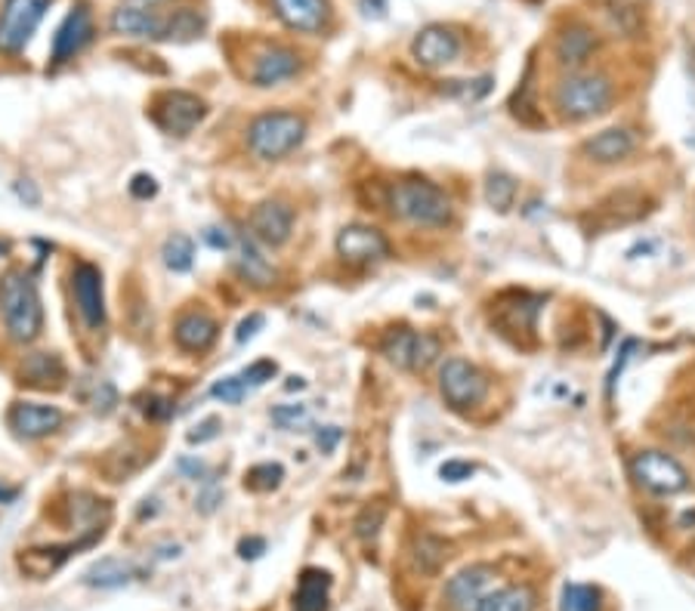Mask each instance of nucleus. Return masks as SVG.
<instances>
[{
	"label": "nucleus",
	"mask_w": 695,
	"mask_h": 611,
	"mask_svg": "<svg viewBox=\"0 0 695 611\" xmlns=\"http://www.w3.org/2000/svg\"><path fill=\"white\" fill-rule=\"evenodd\" d=\"M0 318L16 343H34L43 330V303L38 282L26 269L0 275Z\"/></svg>",
	"instance_id": "nucleus-1"
},
{
	"label": "nucleus",
	"mask_w": 695,
	"mask_h": 611,
	"mask_svg": "<svg viewBox=\"0 0 695 611\" xmlns=\"http://www.w3.org/2000/svg\"><path fill=\"white\" fill-rule=\"evenodd\" d=\"M211 396L226 401V405H239L244 396H248V386L242 384V377H223L211 386Z\"/></svg>",
	"instance_id": "nucleus-38"
},
{
	"label": "nucleus",
	"mask_w": 695,
	"mask_h": 611,
	"mask_svg": "<svg viewBox=\"0 0 695 611\" xmlns=\"http://www.w3.org/2000/svg\"><path fill=\"white\" fill-rule=\"evenodd\" d=\"M440 393L454 411H470L476 408L488 393V380L483 370L473 368L464 358H449L440 370Z\"/></svg>",
	"instance_id": "nucleus-7"
},
{
	"label": "nucleus",
	"mask_w": 695,
	"mask_h": 611,
	"mask_svg": "<svg viewBox=\"0 0 695 611\" xmlns=\"http://www.w3.org/2000/svg\"><path fill=\"white\" fill-rule=\"evenodd\" d=\"M300 72V57L288 47H270L263 50L254 62V72H251V81L256 86H275L282 81H291L294 74Z\"/></svg>",
	"instance_id": "nucleus-20"
},
{
	"label": "nucleus",
	"mask_w": 695,
	"mask_h": 611,
	"mask_svg": "<svg viewBox=\"0 0 695 611\" xmlns=\"http://www.w3.org/2000/svg\"><path fill=\"white\" fill-rule=\"evenodd\" d=\"M201 238H204V244L213 247V251H232V247H235V238L229 235L226 228H220V226L204 228V232H201Z\"/></svg>",
	"instance_id": "nucleus-42"
},
{
	"label": "nucleus",
	"mask_w": 695,
	"mask_h": 611,
	"mask_svg": "<svg viewBox=\"0 0 695 611\" xmlns=\"http://www.w3.org/2000/svg\"><path fill=\"white\" fill-rule=\"evenodd\" d=\"M7 424L19 439H43L66 424V414L57 405H38V401H16L7 411Z\"/></svg>",
	"instance_id": "nucleus-14"
},
{
	"label": "nucleus",
	"mask_w": 695,
	"mask_h": 611,
	"mask_svg": "<svg viewBox=\"0 0 695 611\" xmlns=\"http://www.w3.org/2000/svg\"><path fill=\"white\" fill-rule=\"evenodd\" d=\"M161 256H164V266L171 272H189L195 263V244L185 235H171L161 247Z\"/></svg>",
	"instance_id": "nucleus-30"
},
{
	"label": "nucleus",
	"mask_w": 695,
	"mask_h": 611,
	"mask_svg": "<svg viewBox=\"0 0 695 611\" xmlns=\"http://www.w3.org/2000/svg\"><path fill=\"white\" fill-rule=\"evenodd\" d=\"M216 500H220V491H216L213 485H208V491H204V495L195 500V507H199L201 512H213L216 510Z\"/></svg>",
	"instance_id": "nucleus-49"
},
{
	"label": "nucleus",
	"mask_w": 695,
	"mask_h": 611,
	"mask_svg": "<svg viewBox=\"0 0 695 611\" xmlns=\"http://www.w3.org/2000/svg\"><path fill=\"white\" fill-rule=\"evenodd\" d=\"M128 7H145V10H152L158 3H164V0H124Z\"/></svg>",
	"instance_id": "nucleus-51"
},
{
	"label": "nucleus",
	"mask_w": 695,
	"mask_h": 611,
	"mask_svg": "<svg viewBox=\"0 0 695 611\" xmlns=\"http://www.w3.org/2000/svg\"><path fill=\"white\" fill-rule=\"evenodd\" d=\"M114 405H118V393H114L112 384H105V380H102V384L97 386V396H93V411L112 414Z\"/></svg>",
	"instance_id": "nucleus-44"
},
{
	"label": "nucleus",
	"mask_w": 695,
	"mask_h": 611,
	"mask_svg": "<svg viewBox=\"0 0 695 611\" xmlns=\"http://www.w3.org/2000/svg\"><path fill=\"white\" fill-rule=\"evenodd\" d=\"M133 574H137V571L130 569L124 559H114L112 556V559H100L93 569L87 571L84 581L90 583V587H105V590H112V587H124Z\"/></svg>",
	"instance_id": "nucleus-27"
},
{
	"label": "nucleus",
	"mask_w": 695,
	"mask_h": 611,
	"mask_svg": "<svg viewBox=\"0 0 695 611\" xmlns=\"http://www.w3.org/2000/svg\"><path fill=\"white\" fill-rule=\"evenodd\" d=\"M140 411L145 414L149 420H155V424H164V420H171L173 414H177V408H173L171 398H164V396H145V398H142Z\"/></svg>",
	"instance_id": "nucleus-39"
},
{
	"label": "nucleus",
	"mask_w": 695,
	"mask_h": 611,
	"mask_svg": "<svg viewBox=\"0 0 695 611\" xmlns=\"http://www.w3.org/2000/svg\"><path fill=\"white\" fill-rule=\"evenodd\" d=\"M390 211L414 226L442 228L452 223V201L430 180H402L390 189Z\"/></svg>",
	"instance_id": "nucleus-2"
},
{
	"label": "nucleus",
	"mask_w": 695,
	"mask_h": 611,
	"mask_svg": "<svg viewBox=\"0 0 695 611\" xmlns=\"http://www.w3.org/2000/svg\"><path fill=\"white\" fill-rule=\"evenodd\" d=\"M383 519H386V503L374 500L369 507H362V512L355 516V534L362 540H374L381 534Z\"/></svg>",
	"instance_id": "nucleus-35"
},
{
	"label": "nucleus",
	"mask_w": 695,
	"mask_h": 611,
	"mask_svg": "<svg viewBox=\"0 0 695 611\" xmlns=\"http://www.w3.org/2000/svg\"><path fill=\"white\" fill-rule=\"evenodd\" d=\"M272 7L288 29L306 31V34L322 31L331 19L328 0H272Z\"/></svg>",
	"instance_id": "nucleus-17"
},
{
	"label": "nucleus",
	"mask_w": 695,
	"mask_h": 611,
	"mask_svg": "<svg viewBox=\"0 0 695 611\" xmlns=\"http://www.w3.org/2000/svg\"><path fill=\"white\" fill-rule=\"evenodd\" d=\"M53 0H3L0 7V53L19 57L34 38Z\"/></svg>",
	"instance_id": "nucleus-5"
},
{
	"label": "nucleus",
	"mask_w": 695,
	"mask_h": 611,
	"mask_svg": "<svg viewBox=\"0 0 695 611\" xmlns=\"http://www.w3.org/2000/svg\"><path fill=\"white\" fill-rule=\"evenodd\" d=\"M235 269L242 275L248 285L254 287H272L275 285V266H272L266 256L256 251V244L251 238H242V242L235 244Z\"/></svg>",
	"instance_id": "nucleus-22"
},
{
	"label": "nucleus",
	"mask_w": 695,
	"mask_h": 611,
	"mask_svg": "<svg viewBox=\"0 0 695 611\" xmlns=\"http://www.w3.org/2000/svg\"><path fill=\"white\" fill-rule=\"evenodd\" d=\"M275 374H279V365H275L272 358H260L254 365H248L239 377H242V384L248 386V389H256V386L270 384Z\"/></svg>",
	"instance_id": "nucleus-37"
},
{
	"label": "nucleus",
	"mask_w": 695,
	"mask_h": 611,
	"mask_svg": "<svg viewBox=\"0 0 695 611\" xmlns=\"http://www.w3.org/2000/svg\"><path fill=\"white\" fill-rule=\"evenodd\" d=\"M480 611H535V593L528 587H504L485 597Z\"/></svg>",
	"instance_id": "nucleus-28"
},
{
	"label": "nucleus",
	"mask_w": 695,
	"mask_h": 611,
	"mask_svg": "<svg viewBox=\"0 0 695 611\" xmlns=\"http://www.w3.org/2000/svg\"><path fill=\"white\" fill-rule=\"evenodd\" d=\"M102 528H93L90 534L78 540V543H69V547H43V550H26V553L19 556V566L22 571H29L31 578H50L53 571H59L66 566V559L71 553H78L81 547H90L93 540L100 538Z\"/></svg>",
	"instance_id": "nucleus-19"
},
{
	"label": "nucleus",
	"mask_w": 695,
	"mask_h": 611,
	"mask_svg": "<svg viewBox=\"0 0 695 611\" xmlns=\"http://www.w3.org/2000/svg\"><path fill=\"white\" fill-rule=\"evenodd\" d=\"M93 34H97V29H93V13H90V7H87V3L71 7L69 16L59 22L57 34H53L50 62H53V65H66V62H71V59L84 50L87 43L93 41Z\"/></svg>",
	"instance_id": "nucleus-11"
},
{
	"label": "nucleus",
	"mask_w": 695,
	"mask_h": 611,
	"mask_svg": "<svg viewBox=\"0 0 695 611\" xmlns=\"http://www.w3.org/2000/svg\"><path fill=\"white\" fill-rule=\"evenodd\" d=\"M22 384L38 386V389H57L66 384V365L57 353H31L22 361Z\"/></svg>",
	"instance_id": "nucleus-24"
},
{
	"label": "nucleus",
	"mask_w": 695,
	"mask_h": 611,
	"mask_svg": "<svg viewBox=\"0 0 695 611\" xmlns=\"http://www.w3.org/2000/svg\"><path fill=\"white\" fill-rule=\"evenodd\" d=\"M328 590H331V574L322 569H306L294 590V611H325Z\"/></svg>",
	"instance_id": "nucleus-25"
},
{
	"label": "nucleus",
	"mask_w": 695,
	"mask_h": 611,
	"mask_svg": "<svg viewBox=\"0 0 695 611\" xmlns=\"http://www.w3.org/2000/svg\"><path fill=\"white\" fill-rule=\"evenodd\" d=\"M383 356L402 370H426L440 358L442 346L433 334L412 330V327H393L381 343Z\"/></svg>",
	"instance_id": "nucleus-6"
},
{
	"label": "nucleus",
	"mask_w": 695,
	"mask_h": 611,
	"mask_svg": "<svg viewBox=\"0 0 695 611\" xmlns=\"http://www.w3.org/2000/svg\"><path fill=\"white\" fill-rule=\"evenodd\" d=\"M485 201L495 207L497 214H507L516 201V180L507 173H492L488 183H485Z\"/></svg>",
	"instance_id": "nucleus-31"
},
{
	"label": "nucleus",
	"mask_w": 695,
	"mask_h": 611,
	"mask_svg": "<svg viewBox=\"0 0 695 611\" xmlns=\"http://www.w3.org/2000/svg\"><path fill=\"white\" fill-rule=\"evenodd\" d=\"M7 254V244H0V256Z\"/></svg>",
	"instance_id": "nucleus-53"
},
{
	"label": "nucleus",
	"mask_w": 695,
	"mask_h": 611,
	"mask_svg": "<svg viewBox=\"0 0 695 611\" xmlns=\"http://www.w3.org/2000/svg\"><path fill=\"white\" fill-rule=\"evenodd\" d=\"M266 325V318L260 313H251L248 318H244L242 325H239V330H235V340L239 343H248V340H254L256 334H260V327Z\"/></svg>",
	"instance_id": "nucleus-45"
},
{
	"label": "nucleus",
	"mask_w": 695,
	"mask_h": 611,
	"mask_svg": "<svg viewBox=\"0 0 695 611\" xmlns=\"http://www.w3.org/2000/svg\"><path fill=\"white\" fill-rule=\"evenodd\" d=\"M634 136L622 128H612V130H603V133H596L594 140H587L584 145V152L594 157L596 164H618V161H625L631 152H634Z\"/></svg>",
	"instance_id": "nucleus-23"
},
{
	"label": "nucleus",
	"mask_w": 695,
	"mask_h": 611,
	"mask_svg": "<svg viewBox=\"0 0 695 611\" xmlns=\"http://www.w3.org/2000/svg\"><path fill=\"white\" fill-rule=\"evenodd\" d=\"M560 611H600V593L587 583H566Z\"/></svg>",
	"instance_id": "nucleus-32"
},
{
	"label": "nucleus",
	"mask_w": 695,
	"mask_h": 611,
	"mask_svg": "<svg viewBox=\"0 0 695 611\" xmlns=\"http://www.w3.org/2000/svg\"><path fill=\"white\" fill-rule=\"evenodd\" d=\"M631 472L639 488L653 495H681L689 488V472L665 451H639L631 460Z\"/></svg>",
	"instance_id": "nucleus-8"
},
{
	"label": "nucleus",
	"mask_w": 695,
	"mask_h": 611,
	"mask_svg": "<svg viewBox=\"0 0 695 611\" xmlns=\"http://www.w3.org/2000/svg\"><path fill=\"white\" fill-rule=\"evenodd\" d=\"M71 297L90 330L105 325V294H102V272L93 263H78L71 269Z\"/></svg>",
	"instance_id": "nucleus-10"
},
{
	"label": "nucleus",
	"mask_w": 695,
	"mask_h": 611,
	"mask_svg": "<svg viewBox=\"0 0 695 611\" xmlns=\"http://www.w3.org/2000/svg\"><path fill=\"white\" fill-rule=\"evenodd\" d=\"M284 479L282 464H256L244 472V488L251 491H275Z\"/></svg>",
	"instance_id": "nucleus-33"
},
{
	"label": "nucleus",
	"mask_w": 695,
	"mask_h": 611,
	"mask_svg": "<svg viewBox=\"0 0 695 611\" xmlns=\"http://www.w3.org/2000/svg\"><path fill=\"white\" fill-rule=\"evenodd\" d=\"M19 498V488H7V485H0V503H13Z\"/></svg>",
	"instance_id": "nucleus-50"
},
{
	"label": "nucleus",
	"mask_w": 695,
	"mask_h": 611,
	"mask_svg": "<svg viewBox=\"0 0 695 611\" xmlns=\"http://www.w3.org/2000/svg\"><path fill=\"white\" fill-rule=\"evenodd\" d=\"M303 377H288V384H284V389H288V393H294V389H303Z\"/></svg>",
	"instance_id": "nucleus-52"
},
{
	"label": "nucleus",
	"mask_w": 695,
	"mask_h": 611,
	"mask_svg": "<svg viewBox=\"0 0 695 611\" xmlns=\"http://www.w3.org/2000/svg\"><path fill=\"white\" fill-rule=\"evenodd\" d=\"M13 192H16V198L26 201L29 207H38V204H41V192H38V185L31 183V180H16Z\"/></svg>",
	"instance_id": "nucleus-46"
},
{
	"label": "nucleus",
	"mask_w": 695,
	"mask_h": 611,
	"mask_svg": "<svg viewBox=\"0 0 695 611\" xmlns=\"http://www.w3.org/2000/svg\"><path fill=\"white\" fill-rule=\"evenodd\" d=\"M272 424L282 429L306 427L310 411H306V405H279V408H272Z\"/></svg>",
	"instance_id": "nucleus-36"
},
{
	"label": "nucleus",
	"mask_w": 695,
	"mask_h": 611,
	"mask_svg": "<svg viewBox=\"0 0 695 611\" xmlns=\"http://www.w3.org/2000/svg\"><path fill=\"white\" fill-rule=\"evenodd\" d=\"M457 50H461V41H457V34L452 29H445V26H430L424 29L412 43V53L414 59L426 65V69H442V65H449L454 57H457Z\"/></svg>",
	"instance_id": "nucleus-16"
},
{
	"label": "nucleus",
	"mask_w": 695,
	"mask_h": 611,
	"mask_svg": "<svg viewBox=\"0 0 695 611\" xmlns=\"http://www.w3.org/2000/svg\"><path fill=\"white\" fill-rule=\"evenodd\" d=\"M201 29H204V19H201L195 10H177L173 16H168V26H164V41H192L199 38Z\"/></svg>",
	"instance_id": "nucleus-29"
},
{
	"label": "nucleus",
	"mask_w": 695,
	"mask_h": 611,
	"mask_svg": "<svg viewBox=\"0 0 695 611\" xmlns=\"http://www.w3.org/2000/svg\"><path fill=\"white\" fill-rule=\"evenodd\" d=\"M594 50H596L594 31L584 29V26H572V29L563 31L560 41H556V59H560L563 65H584Z\"/></svg>",
	"instance_id": "nucleus-26"
},
{
	"label": "nucleus",
	"mask_w": 695,
	"mask_h": 611,
	"mask_svg": "<svg viewBox=\"0 0 695 611\" xmlns=\"http://www.w3.org/2000/svg\"><path fill=\"white\" fill-rule=\"evenodd\" d=\"M343 439V432L338 427H325L322 429V432H319V436H315V441H319V448H322V451H334V448H338V441Z\"/></svg>",
	"instance_id": "nucleus-47"
},
{
	"label": "nucleus",
	"mask_w": 695,
	"mask_h": 611,
	"mask_svg": "<svg viewBox=\"0 0 695 611\" xmlns=\"http://www.w3.org/2000/svg\"><path fill=\"white\" fill-rule=\"evenodd\" d=\"M263 550H266V540L263 538H248L239 543V553H242V559H256V556H263Z\"/></svg>",
	"instance_id": "nucleus-48"
},
{
	"label": "nucleus",
	"mask_w": 695,
	"mask_h": 611,
	"mask_svg": "<svg viewBox=\"0 0 695 611\" xmlns=\"http://www.w3.org/2000/svg\"><path fill=\"white\" fill-rule=\"evenodd\" d=\"M476 469H473V464H467V460H445L440 467V479H445V482H464V479H470Z\"/></svg>",
	"instance_id": "nucleus-41"
},
{
	"label": "nucleus",
	"mask_w": 695,
	"mask_h": 611,
	"mask_svg": "<svg viewBox=\"0 0 695 611\" xmlns=\"http://www.w3.org/2000/svg\"><path fill=\"white\" fill-rule=\"evenodd\" d=\"M216 436H220V420H216V417H208V420L192 429L185 439H189V445H204V441H213Z\"/></svg>",
	"instance_id": "nucleus-43"
},
{
	"label": "nucleus",
	"mask_w": 695,
	"mask_h": 611,
	"mask_svg": "<svg viewBox=\"0 0 695 611\" xmlns=\"http://www.w3.org/2000/svg\"><path fill=\"white\" fill-rule=\"evenodd\" d=\"M414 559H417V569L433 574V571H440L442 559H445V543L433 534H421L417 547H414Z\"/></svg>",
	"instance_id": "nucleus-34"
},
{
	"label": "nucleus",
	"mask_w": 695,
	"mask_h": 611,
	"mask_svg": "<svg viewBox=\"0 0 695 611\" xmlns=\"http://www.w3.org/2000/svg\"><path fill=\"white\" fill-rule=\"evenodd\" d=\"M612 102V84L603 74H568L556 86V109L568 121H591L603 114Z\"/></svg>",
	"instance_id": "nucleus-4"
},
{
	"label": "nucleus",
	"mask_w": 695,
	"mask_h": 611,
	"mask_svg": "<svg viewBox=\"0 0 695 611\" xmlns=\"http://www.w3.org/2000/svg\"><path fill=\"white\" fill-rule=\"evenodd\" d=\"M130 195L137 201H149L158 195V183L152 173H137L133 180H130Z\"/></svg>",
	"instance_id": "nucleus-40"
},
{
	"label": "nucleus",
	"mask_w": 695,
	"mask_h": 611,
	"mask_svg": "<svg viewBox=\"0 0 695 611\" xmlns=\"http://www.w3.org/2000/svg\"><path fill=\"white\" fill-rule=\"evenodd\" d=\"M216 334L220 327L208 313H185L173 325V340L185 353H208L216 343Z\"/></svg>",
	"instance_id": "nucleus-21"
},
{
	"label": "nucleus",
	"mask_w": 695,
	"mask_h": 611,
	"mask_svg": "<svg viewBox=\"0 0 695 611\" xmlns=\"http://www.w3.org/2000/svg\"><path fill=\"white\" fill-rule=\"evenodd\" d=\"M306 136V121L294 112H263L248 124V149L263 161H282Z\"/></svg>",
	"instance_id": "nucleus-3"
},
{
	"label": "nucleus",
	"mask_w": 695,
	"mask_h": 611,
	"mask_svg": "<svg viewBox=\"0 0 695 611\" xmlns=\"http://www.w3.org/2000/svg\"><path fill=\"white\" fill-rule=\"evenodd\" d=\"M492 587H495V569L470 566L445 583V599H449L452 611H480L485 597L492 593Z\"/></svg>",
	"instance_id": "nucleus-13"
},
{
	"label": "nucleus",
	"mask_w": 695,
	"mask_h": 611,
	"mask_svg": "<svg viewBox=\"0 0 695 611\" xmlns=\"http://www.w3.org/2000/svg\"><path fill=\"white\" fill-rule=\"evenodd\" d=\"M338 256L350 266H371L390 256V242L381 228L371 226H346L338 235Z\"/></svg>",
	"instance_id": "nucleus-12"
},
{
	"label": "nucleus",
	"mask_w": 695,
	"mask_h": 611,
	"mask_svg": "<svg viewBox=\"0 0 695 611\" xmlns=\"http://www.w3.org/2000/svg\"><path fill=\"white\" fill-rule=\"evenodd\" d=\"M164 26L168 19L158 16L155 10L145 7H118L112 13V31L121 38H149V41H164Z\"/></svg>",
	"instance_id": "nucleus-18"
},
{
	"label": "nucleus",
	"mask_w": 695,
	"mask_h": 611,
	"mask_svg": "<svg viewBox=\"0 0 695 611\" xmlns=\"http://www.w3.org/2000/svg\"><path fill=\"white\" fill-rule=\"evenodd\" d=\"M204 114H208L204 100H199L195 93H185V90L161 93L155 109H152L158 128L164 130V133H173V136H189L204 121Z\"/></svg>",
	"instance_id": "nucleus-9"
},
{
	"label": "nucleus",
	"mask_w": 695,
	"mask_h": 611,
	"mask_svg": "<svg viewBox=\"0 0 695 611\" xmlns=\"http://www.w3.org/2000/svg\"><path fill=\"white\" fill-rule=\"evenodd\" d=\"M294 228V211L284 201H263L251 214V235L266 247H282L291 238Z\"/></svg>",
	"instance_id": "nucleus-15"
}]
</instances>
